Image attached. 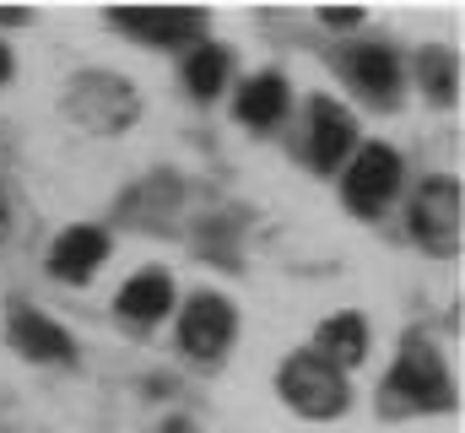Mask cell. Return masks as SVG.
<instances>
[{
  "label": "cell",
  "instance_id": "cell-1",
  "mask_svg": "<svg viewBox=\"0 0 465 433\" xmlns=\"http://www.w3.org/2000/svg\"><path fill=\"white\" fill-rule=\"evenodd\" d=\"M455 385L444 368V352L428 336H406L395 368L379 385V412L384 418H417V412H455Z\"/></svg>",
  "mask_w": 465,
  "mask_h": 433
},
{
  "label": "cell",
  "instance_id": "cell-2",
  "mask_svg": "<svg viewBox=\"0 0 465 433\" xmlns=\"http://www.w3.org/2000/svg\"><path fill=\"white\" fill-rule=\"evenodd\" d=\"M65 114L93 136H119V130L135 125L141 98L119 71H76L71 87H65Z\"/></svg>",
  "mask_w": 465,
  "mask_h": 433
},
{
  "label": "cell",
  "instance_id": "cell-3",
  "mask_svg": "<svg viewBox=\"0 0 465 433\" xmlns=\"http://www.w3.org/2000/svg\"><path fill=\"white\" fill-rule=\"evenodd\" d=\"M282 396H287V407H292L298 418H314V423L341 418L351 407L347 374H341L336 363H325L320 352H292V357L282 363Z\"/></svg>",
  "mask_w": 465,
  "mask_h": 433
},
{
  "label": "cell",
  "instance_id": "cell-4",
  "mask_svg": "<svg viewBox=\"0 0 465 433\" xmlns=\"http://www.w3.org/2000/svg\"><path fill=\"white\" fill-rule=\"evenodd\" d=\"M460 179H444V174H433V179H422L417 190H411V206H406V227H411V238L428 249V255H460Z\"/></svg>",
  "mask_w": 465,
  "mask_h": 433
},
{
  "label": "cell",
  "instance_id": "cell-5",
  "mask_svg": "<svg viewBox=\"0 0 465 433\" xmlns=\"http://www.w3.org/2000/svg\"><path fill=\"white\" fill-rule=\"evenodd\" d=\"M109 27H119L135 44H152V49H190L206 33V11H184V5H119V11H109Z\"/></svg>",
  "mask_w": 465,
  "mask_h": 433
},
{
  "label": "cell",
  "instance_id": "cell-6",
  "mask_svg": "<svg viewBox=\"0 0 465 433\" xmlns=\"http://www.w3.org/2000/svg\"><path fill=\"white\" fill-rule=\"evenodd\" d=\"M395 190H401V157H395L390 146L368 141V146L351 157L347 179H341V196H347V206H351L357 216H379L390 201H395Z\"/></svg>",
  "mask_w": 465,
  "mask_h": 433
},
{
  "label": "cell",
  "instance_id": "cell-7",
  "mask_svg": "<svg viewBox=\"0 0 465 433\" xmlns=\"http://www.w3.org/2000/svg\"><path fill=\"white\" fill-rule=\"evenodd\" d=\"M232 330H238V315H232L228 298L223 293H195L184 304V315H179V347L190 357H201V363H217L228 352Z\"/></svg>",
  "mask_w": 465,
  "mask_h": 433
},
{
  "label": "cell",
  "instance_id": "cell-8",
  "mask_svg": "<svg viewBox=\"0 0 465 433\" xmlns=\"http://www.w3.org/2000/svg\"><path fill=\"white\" fill-rule=\"evenodd\" d=\"M351 146H357V119H351L336 98H314V104H309V141H303L309 163H314L320 174H336L351 157Z\"/></svg>",
  "mask_w": 465,
  "mask_h": 433
},
{
  "label": "cell",
  "instance_id": "cell-9",
  "mask_svg": "<svg viewBox=\"0 0 465 433\" xmlns=\"http://www.w3.org/2000/svg\"><path fill=\"white\" fill-rule=\"evenodd\" d=\"M5 336L22 357L33 363H76V341L65 325H54L49 315L27 309V304H11V320H5Z\"/></svg>",
  "mask_w": 465,
  "mask_h": 433
},
{
  "label": "cell",
  "instance_id": "cell-10",
  "mask_svg": "<svg viewBox=\"0 0 465 433\" xmlns=\"http://www.w3.org/2000/svg\"><path fill=\"white\" fill-rule=\"evenodd\" d=\"M104 255H109V233L104 227H65L54 238V249H49V271L60 282H87L104 266Z\"/></svg>",
  "mask_w": 465,
  "mask_h": 433
},
{
  "label": "cell",
  "instance_id": "cell-11",
  "mask_svg": "<svg viewBox=\"0 0 465 433\" xmlns=\"http://www.w3.org/2000/svg\"><path fill=\"white\" fill-rule=\"evenodd\" d=\"M347 76L373 104H390L401 93V60H395L390 44H357V49H347Z\"/></svg>",
  "mask_w": 465,
  "mask_h": 433
},
{
  "label": "cell",
  "instance_id": "cell-12",
  "mask_svg": "<svg viewBox=\"0 0 465 433\" xmlns=\"http://www.w3.org/2000/svg\"><path fill=\"white\" fill-rule=\"evenodd\" d=\"M114 309L130 325H157L173 309V282H168V271H141V277H130V282L119 287Z\"/></svg>",
  "mask_w": 465,
  "mask_h": 433
},
{
  "label": "cell",
  "instance_id": "cell-13",
  "mask_svg": "<svg viewBox=\"0 0 465 433\" xmlns=\"http://www.w3.org/2000/svg\"><path fill=\"white\" fill-rule=\"evenodd\" d=\"M173 206H179V179L173 174H157V179H146L141 190L124 196L119 222H130V227H168Z\"/></svg>",
  "mask_w": 465,
  "mask_h": 433
},
{
  "label": "cell",
  "instance_id": "cell-14",
  "mask_svg": "<svg viewBox=\"0 0 465 433\" xmlns=\"http://www.w3.org/2000/svg\"><path fill=\"white\" fill-rule=\"evenodd\" d=\"M282 114H287V76H282V71H260V76H249V82L238 87V119H243V125L265 130V125H276Z\"/></svg>",
  "mask_w": 465,
  "mask_h": 433
},
{
  "label": "cell",
  "instance_id": "cell-15",
  "mask_svg": "<svg viewBox=\"0 0 465 433\" xmlns=\"http://www.w3.org/2000/svg\"><path fill=\"white\" fill-rule=\"evenodd\" d=\"M320 357L336 363L341 374L357 368L368 357V325H362V315H336V320L320 325Z\"/></svg>",
  "mask_w": 465,
  "mask_h": 433
},
{
  "label": "cell",
  "instance_id": "cell-16",
  "mask_svg": "<svg viewBox=\"0 0 465 433\" xmlns=\"http://www.w3.org/2000/svg\"><path fill=\"white\" fill-rule=\"evenodd\" d=\"M184 82H190L195 98H217L223 82H228V49L223 44H195L190 65H184Z\"/></svg>",
  "mask_w": 465,
  "mask_h": 433
},
{
  "label": "cell",
  "instance_id": "cell-17",
  "mask_svg": "<svg viewBox=\"0 0 465 433\" xmlns=\"http://www.w3.org/2000/svg\"><path fill=\"white\" fill-rule=\"evenodd\" d=\"M417 76H422V87H428L433 104H455L460 71H455V55H450V49H422V55H417Z\"/></svg>",
  "mask_w": 465,
  "mask_h": 433
},
{
  "label": "cell",
  "instance_id": "cell-18",
  "mask_svg": "<svg viewBox=\"0 0 465 433\" xmlns=\"http://www.w3.org/2000/svg\"><path fill=\"white\" fill-rule=\"evenodd\" d=\"M325 22H331V27H357L362 11H325Z\"/></svg>",
  "mask_w": 465,
  "mask_h": 433
},
{
  "label": "cell",
  "instance_id": "cell-19",
  "mask_svg": "<svg viewBox=\"0 0 465 433\" xmlns=\"http://www.w3.org/2000/svg\"><path fill=\"white\" fill-rule=\"evenodd\" d=\"M5 233H11V196H5V185H0V244H5Z\"/></svg>",
  "mask_w": 465,
  "mask_h": 433
},
{
  "label": "cell",
  "instance_id": "cell-20",
  "mask_svg": "<svg viewBox=\"0 0 465 433\" xmlns=\"http://www.w3.org/2000/svg\"><path fill=\"white\" fill-rule=\"evenodd\" d=\"M11 22H27V11H0V27H11Z\"/></svg>",
  "mask_w": 465,
  "mask_h": 433
},
{
  "label": "cell",
  "instance_id": "cell-21",
  "mask_svg": "<svg viewBox=\"0 0 465 433\" xmlns=\"http://www.w3.org/2000/svg\"><path fill=\"white\" fill-rule=\"evenodd\" d=\"M11 76V55H5V44H0V82Z\"/></svg>",
  "mask_w": 465,
  "mask_h": 433
},
{
  "label": "cell",
  "instance_id": "cell-22",
  "mask_svg": "<svg viewBox=\"0 0 465 433\" xmlns=\"http://www.w3.org/2000/svg\"><path fill=\"white\" fill-rule=\"evenodd\" d=\"M163 433H190V423H168Z\"/></svg>",
  "mask_w": 465,
  "mask_h": 433
}]
</instances>
